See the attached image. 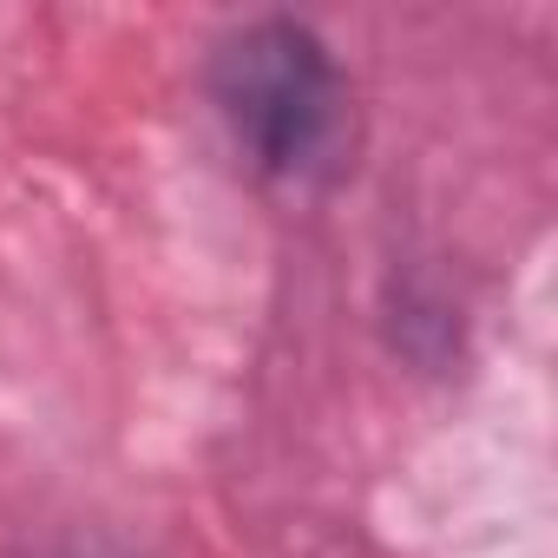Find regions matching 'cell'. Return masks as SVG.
Returning <instances> with one entry per match:
<instances>
[{
	"instance_id": "obj_1",
	"label": "cell",
	"mask_w": 558,
	"mask_h": 558,
	"mask_svg": "<svg viewBox=\"0 0 558 558\" xmlns=\"http://www.w3.org/2000/svg\"><path fill=\"white\" fill-rule=\"evenodd\" d=\"M210 106L256 178L316 191L349 165V80L310 21L263 14L230 27L204 66Z\"/></svg>"
}]
</instances>
